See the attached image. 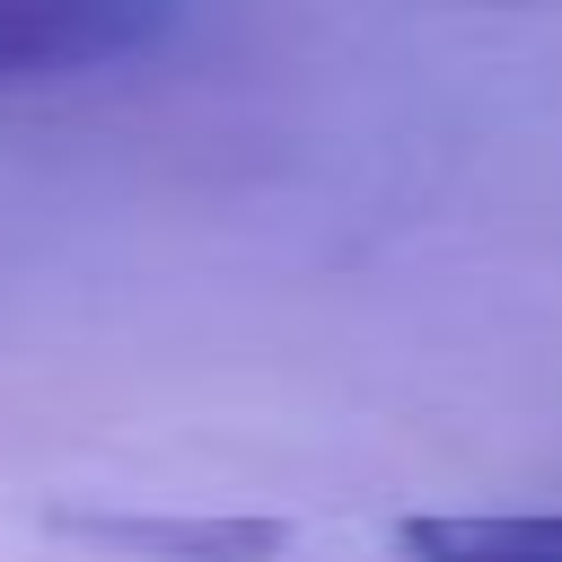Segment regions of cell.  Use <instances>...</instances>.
Wrapping results in <instances>:
<instances>
[{
  "mask_svg": "<svg viewBox=\"0 0 562 562\" xmlns=\"http://www.w3.org/2000/svg\"><path fill=\"white\" fill-rule=\"evenodd\" d=\"M404 562H562V518H413Z\"/></svg>",
  "mask_w": 562,
  "mask_h": 562,
  "instance_id": "3957f363",
  "label": "cell"
},
{
  "mask_svg": "<svg viewBox=\"0 0 562 562\" xmlns=\"http://www.w3.org/2000/svg\"><path fill=\"white\" fill-rule=\"evenodd\" d=\"M184 0H0V97L97 79L167 44Z\"/></svg>",
  "mask_w": 562,
  "mask_h": 562,
  "instance_id": "6da1fadb",
  "label": "cell"
},
{
  "mask_svg": "<svg viewBox=\"0 0 562 562\" xmlns=\"http://www.w3.org/2000/svg\"><path fill=\"white\" fill-rule=\"evenodd\" d=\"M61 536L132 553V562H272L290 544V527L272 518H105V509L61 518Z\"/></svg>",
  "mask_w": 562,
  "mask_h": 562,
  "instance_id": "7a4b0ae2",
  "label": "cell"
}]
</instances>
